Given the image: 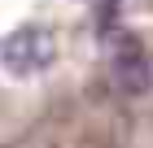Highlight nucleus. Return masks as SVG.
Wrapping results in <instances>:
<instances>
[{
    "mask_svg": "<svg viewBox=\"0 0 153 148\" xmlns=\"http://www.w3.org/2000/svg\"><path fill=\"white\" fill-rule=\"evenodd\" d=\"M109 74L123 96H144L153 87V61L131 31H118V39L109 44Z\"/></svg>",
    "mask_w": 153,
    "mask_h": 148,
    "instance_id": "obj_2",
    "label": "nucleus"
},
{
    "mask_svg": "<svg viewBox=\"0 0 153 148\" xmlns=\"http://www.w3.org/2000/svg\"><path fill=\"white\" fill-rule=\"evenodd\" d=\"M53 57H57V44L44 26H18L0 39V61L13 74H39L53 66Z\"/></svg>",
    "mask_w": 153,
    "mask_h": 148,
    "instance_id": "obj_1",
    "label": "nucleus"
}]
</instances>
